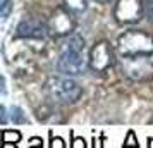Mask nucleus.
<instances>
[{
	"instance_id": "nucleus-1",
	"label": "nucleus",
	"mask_w": 153,
	"mask_h": 148,
	"mask_svg": "<svg viewBox=\"0 0 153 148\" xmlns=\"http://www.w3.org/2000/svg\"><path fill=\"white\" fill-rule=\"evenodd\" d=\"M90 62V57H86L84 40L79 35H72L65 42L60 59L57 62V69L67 76H79L86 69V64Z\"/></svg>"
},
{
	"instance_id": "nucleus-2",
	"label": "nucleus",
	"mask_w": 153,
	"mask_h": 148,
	"mask_svg": "<svg viewBox=\"0 0 153 148\" xmlns=\"http://www.w3.org/2000/svg\"><path fill=\"white\" fill-rule=\"evenodd\" d=\"M117 52L120 57H138L153 54V36L141 29H129L119 36Z\"/></svg>"
},
{
	"instance_id": "nucleus-3",
	"label": "nucleus",
	"mask_w": 153,
	"mask_h": 148,
	"mask_svg": "<svg viewBox=\"0 0 153 148\" xmlns=\"http://www.w3.org/2000/svg\"><path fill=\"white\" fill-rule=\"evenodd\" d=\"M81 86L71 78H53L48 83V95L55 103L72 105L81 97Z\"/></svg>"
},
{
	"instance_id": "nucleus-4",
	"label": "nucleus",
	"mask_w": 153,
	"mask_h": 148,
	"mask_svg": "<svg viewBox=\"0 0 153 148\" xmlns=\"http://www.w3.org/2000/svg\"><path fill=\"white\" fill-rule=\"evenodd\" d=\"M120 60H122V72L134 81L148 79L153 76V64L145 59V55L120 57Z\"/></svg>"
},
{
	"instance_id": "nucleus-5",
	"label": "nucleus",
	"mask_w": 153,
	"mask_h": 148,
	"mask_svg": "<svg viewBox=\"0 0 153 148\" xmlns=\"http://www.w3.org/2000/svg\"><path fill=\"white\" fill-rule=\"evenodd\" d=\"M143 16V0H117L114 5V17L120 24L138 22Z\"/></svg>"
},
{
	"instance_id": "nucleus-6",
	"label": "nucleus",
	"mask_w": 153,
	"mask_h": 148,
	"mask_svg": "<svg viewBox=\"0 0 153 148\" xmlns=\"http://www.w3.org/2000/svg\"><path fill=\"white\" fill-rule=\"evenodd\" d=\"M114 65V52L108 42H98L90 52V67L97 72H105Z\"/></svg>"
},
{
	"instance_id": "nucleus-7",
	"label": "nucleus",
	"mask_w": 153,
	"mask_h": 148,
	"mask_svg": "<svg viewBox=\"0 0 153 148\" xmlns=\"http://www.w3.org/2000/svg\"><path fill=\"white\" fill-rule=\"evenodd\" d=\"M74 29V19L69 9H57L48 22V31L55 36L69 35Z\"/></svg>"
},
{
	"instance_id": "nucleus-8",
	"label": "nucleus",
	"mask_w": 153,
	"mask_h": 148,
	"mask_svg": "<svg viewBox=\"0 0 153 148\" xmlns=\"http://www.w3.org/2000/svg\"><path fill=\"white\" fill-rule=\"evenodd\" d=\"M45 35H47V26L40 21L29 19V21L19 22V26H17V36H21V38H36V40H42V38H45Z\"/></svg>"
},
{
	"instance_id": "nucleus-9",
	"label": "nucleus",
	"mask_w": 153,
	"mask_h": 148,
	"mask_svg": "<svg viewBox=\"0 0 153 148\" xmlns=\"http://www.w3.org/2000/svg\"><path fill=\"white\" fill-rule=\"evenodd\" d=\"M2 145L4 147H10V145H16L21 141V133L19 131H14V129H4L2 131Z\"/></svg>"
},
{
	"instance_id": "nucleus-10",
	"label": "nucleus",
	"mask_w": 153,
	"mask_h": 148,
	"mask_svg": "<svg viewBox=\"0 0 153 148\" xmlns=\"http://www.w3.org/2000/svg\"><path fill=\"white\" fill-rule=\"evenodd\" d=\"M65 9H69L72 14H81L86 10L88 7V4H86V0H62Z\"/></svg>"
},
{
	"instance_id": "nucleus-11",
	"label": "nucleus",
	"mask_w": 153,
	"mask_h": 148,
	"mask_svg": "<svg viewBox=\"0 0 153 148\" xmlns=\"http://www.w3.org/2000/svg\"><path fill=\"white\" fill-rule=\"evenodd\" d=\"M12 115H10V119H12V122L14 124H24V122H28V117L24 115V112H22V109H19V107H12Z\"/></svg>"
},
{
	"instance_id": "nucleus-12",
	"label": "nucleus",
	"mask_w": 153,
	"mask_h": 148,
	"mask_svg": "<svg viewBox=\"0 0 153 148\" xmlns=\"http://www.w3.org/2000/svg\"><path fill=\"white\" fill-rule=\"evenodd\" d=\"M12 10V0H2V19L5 21Z\"/></svg>"
},
{
	"instance_id": "nucleus-13",
	"label": "nucleus",
	"mask_w": 153,
	"mask_h": 148,
	"mask_svg": "<svg viewBox=\"0 0 153 148\" xmlns=\"http://www.w3.org/2000/svg\"><path fill=\"white\" fill-rule=\"evenodd\" d=\"M124 147H138L136 134L132 133V131H129V133H127V138H126V141H124Z\"/></svg>"
},
{
	"instance_id": "nucleus-14",
	"label": "nucleus",
	"mask_w": 153,
	"mask_h": 148,
	"mask_svg": "<svg viewBox=\"0 0 153 148\" xmlns=\"http://www.w3.org/2000/svg\"><path fill=\"white\" fill-rule=\"evenodd\" d=\"M50 147H52V148H55V147L64 148V147H67V145L64 143V140H62V138H59V136H55V138H52V143H50Z\"/></svg>"
},
{
	"instance_id": "nucleus-15",
	"label": "nucleus",
	"mask_w": 153,
	"mask_h": 148,
	"mask_svg": "<svg viewBox=\"0 0 153 148\" xmlns=\"http://www.w3.org/2000/svg\"><path fill=\"white\" fill-rule=\"evenodd\" d=\"M146 16H148V21L153 22V0H150L146 5Z\"/></svg>"
},
{
	"instance_id": "nucleus-16",
	"label": "nucleus",
	"mask_w": 153,
	"mask_h": 148,
	"mask_svg": "<svg viewBox=\"0 0 153 148\" xmlns=\"http://www.w3.org/2000/svg\"><path fill=\"white\" fill-rule=\"evenodd\" d=\"M28 145H29V147H42L43 140H42V138H38V136H35V138H31V140H29Z\"/></svg>"
},
{
	"instance_id": "nucleus-17",
	"label": "nucleus",
	"mask_w": 153,
	"mask_h": 148,
	"mask_svg": "<svg viewBox=\"0 0 153 148\" xmlns=\"http://www.w3.org/2000/svg\"><path fill=\"white\" fill-rule=\"evenodd\" d=\"M72 147L74 148H81V147H86V143H84V140H81V138H76V140H74V143H72Z\"/></svg>"
},
{
	"instance_id": "nucleus-18",
	"label": "nucleus",
	"mask_w": 153,
	"mask_h": 148,
	"mask_svg": "<svg viewBox=\"0 0 153 148\" xmlns=\"http://www.w3.org/2000/svg\"><path fill=\"white\" fill-rule=\"evenodd\" d=\"M7 122V115H5V107H2V124Z\"/></svg>"
},
{
	"instance_id": "nucleus-19",
	"label": "nucleus",
	"mask_w": 153,
	"mask_h": 148,
	"mask_svg": "<svg viewBox=\"0 0 153 148\" xmlns=\"http://www.w3.org/2000/svg\"><path fill=\"white\" fill-rule=\"evenodd\" d=\"M98 2H102V4H108V2H112V0H98Z\"/></svg>"
},
{
	"instance_id": "nucleus-20",
	"label": "nucleus",
	"mask_w": 153,
	"mask_h": 148,
	"mask_svg": "<svg viewBox=\"0 0 153 148\" xmlns=\"http://www.w3.org/2000/svg\"><path fill=\"white\" fill-rule=\"evenodd\" d=\"M148 147H153V138H150V143H148Z\"/></svg>"
}]
</instances>
